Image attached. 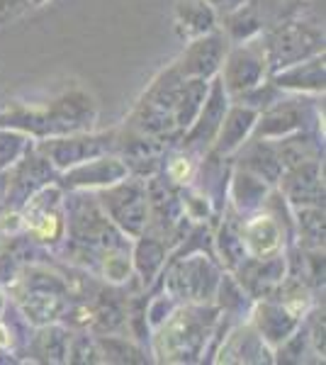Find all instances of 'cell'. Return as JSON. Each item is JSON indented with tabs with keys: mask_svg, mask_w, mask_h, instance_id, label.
Returning a JSON list of instances; mask_svg holds the SVG:
<instances>
[{
	"mask_svg": "<svg viewBox=\"0 0 326 365\" xmlns=\"http://www.w3.org/2000/svg\"><path fill=\"white\" fill-rule=\"evenodd\" d=\"M93 120H96V105L91 96L78 91L66 93L44 110H13V113L0 115V125L27 129L39 137L78 132L83 127H91Z\"/></svg>",
	"mask_w": 326,
	"mask_h": 365,
	"instance_id": "6da1fadb",
	"label": "cell"
},
{
	"mask_svg": "<svg viewBox=\"0 0 326 365\" xmlns=\"http://www.w3.org/2000/svg\"><path fill=\"white\" fill-rule=\"evenodd\" d=\"M215 314L205 309H183L163 327L156 339V353L163 361H195L203 351Z\"/></svg>",
	"mask_w": 326,
	"mask_h": 365,
	"instance_id": "7a4b0ae2",
	"label": "cell"
},
{
	"mask_svg": "<svg viewBox=\"0 0 326 365\" xmlns=\"http://www.w3.org/2000/svg\"><path fill=\"white\" fill-rule=\"evenodd\" d=\"M265 49H268L265 63H272L277 68L292 66L324 49V32L310 22H285L270 34Z\"/></svg>",
	"mask_w": 326,
	"mask_h": 365,
	"instance_id": "3957f363",
	"label": "cell"
},
{
	"mask_svg": "<svg viewBox=\"0 0 326 365\" xmlns=\"http://www.w3.org/2000/svg\"><path fill=\"white\" fill-rule=\"evenodd\" d=\"M146 202L149 197L139 182H124L103 195V205L110 217L132 237H139L146 225Z\"/></svg>",
	"mask_w": 326,
	"mask_h": 365,
	"instance_id": "277c9868",
	"label": "cell"
},
{
	"mask_svg": "<svg viewBox=\"0 0 326 365\" xmlns=\"http://www.w3.org/2000/svg\"><path fill=\"white\" fill-rule=\"evenodd\" d=\"M224 51H227V42H224L222 34H207V37L203 34V37H198L188 46L183 58L175 63V68L183 78L207 81L219 68V63H222V58H224Z\"/></svg>",
	"mask_w": 326,
	"mask_h": 365,
	"instance_id": "5b68a950",
	"label": "cell"
},
{
	"mask_svg": "<svg viewBox=\"0 0 326 365\" xmlns=\"http://www.w3.org/2000/svg\"><path fill=\"white\" fill-rule=\"evenodd\" d=\"M265 73V56L256 46H239L224 66V86L231 93H251Z\"/></svg>",
	"mask_w": 326,
	"mask_h": 365,
	"instance_id": "8992f818",
	"label": "cell"
},
{
	"mask_svg": "<svg viewBox=\"0 0 326 365\" xmlns=\"http://www.w3.org/2000/svg\"><path fill=\"white\" fill-rule=\"evenodd\" d=\"M215 270L203 256H195L193 261L180 263L173 275L168 278V290L173 297H185V299H207L215 290Z\"/></svg>",
	"mask_w": 326,
	"mask_h": 365,
	"instance_id": "52a82bcc",
	"label": "cell"
},
{
	"mask_svg": "<svg viewBox=\"0 0 326 365\" xmlns=\"http://www.w3.org/2000/svg\"><path fill=\"white\" fill-rule=\"evenodd\" d=\"M115 134H100V137H73V139H51L44 144V154L61 168H73L78 163L96 158L115 144Z\"/></svg>",
	"mask_w": 326,
	"mask_h": 365,
	"instance_id": "ba28073f",
	"label": "cell"
},
{
	"mask_svg": "<svg viewBox=\"0 0 326 365\" xmlns=\"http://www.w3.org/2000/svg\"><path fill=\"white\" fill-rule=\"evenodd\" d=\"M282 190L290 202L295 205H317L319 197H324V182L319 175V163L302 161L297 166H290V173L282 180Z\"/></svg>",
	"mask_w": 326,
	"mask_h": 365,
	"instance_id": "9c48e42d",
	"label": "cell"
},
{
	"mask_svg": "<svg viewBox=\"0 0 326 365\" xmlns=\"http://www.w3.org/2000/svg\"><path fill=\"white\" fill-rule=\"evenodd\" d=\"M56 190H44L27 205V227L41 241H56L61 237V215L56 212Z\"/></svg>",
	"mask_w": 326,
	"mask_h": 365,
	"instance_id": "30bf717a",
	"label": "cell"
},
{
	"mask_svg": "<svg viewBox=\"0 0 326 365\" xmlns=\"http://www.w3.org/2000/svg\"><path fill=\"white\" fill-rule=\"evenodd\" d=\"M127 175V166L120 158H98L88 161L86 166H73L66 175L68 185H115Z\"/></svg>",
	"mask_w": 326,
	"mask_h": 365,
	"instance_id": "8fae6325",
	"label": "cell"
},
{
	"mask_svg": "<svg viewBox=\"0 0 326 365\" xmlns=\"http://www.w3.org/2000/svg\"><path fill=\"white\" fill-rule=\"evenodd\" d=\"M282 273H285V261L280 256L275 258L260 256V261H253L244 266V270H241V282H244L246 290L253 297H265L280 282Z\"/></svg>",
	"mask_w": 326,
	"mask_h": 365,
	"instance_id": "7c38bea8",
	"label": "cell"
},
{
	"mask_svg": "<svg viewBox=\"0 0 326 365\" xmlns=\"http://www.w3.org/2000/svg\"><path fill=\"white\" fill-rule=\"evenodd\" d=\"M205 108H200L198 122H193V129L188 134V141L190 144H198V141H210L215 137V132L219 129V122L224 120V110H227V100H224V83H215L210 98H205Z\"/></svg>",
	"mask_w": 326,
	"mask_h": 365,
	"instance_id": "4fadbf2b",
	"label": "cell"
},
{
	"mask_svg": "<svg viewBox=\"0 0 326 365\" xmlns=\"http://www.w3.org/2000/svg\"><path fill=\"white\" fill-rule=\"evenodd\" d=\"M244 246L253 256H270L280 246V227L270 217H256L244 227Z\"/></svg>",
	"mask_w": 326,
	"mask_h": 365,
	"instance_id": "5bb4252c",
	"label": "cell"
},
{
	"mask_svg": "<svg viewBox=\"0 0 326 365\" xmlns=\"http://www.w3.org/2000/svg\"><path fill=\"white\" fill-rule=\"evenodd\" d=\"M175 20L185 37H203L215 27V10L205 0H183L178 3Z\"/></svg>",
	"mask_w": 326,
	"mask_h": 365,
	"instance_id": "9a60e30c",
	"label": "cell"
},
{
	"mask_svg": "<svg viewBox=\"0 0 326 365\" xmlns=\"http://www.w3.org/2000/svg\"><path fill=\"white\" fill-rule=\"evenodd\" d=\"M256 322L258 329L270 344H280L290 336V331L297 324V317L290 314V312L282 307V304H263L256 312Z\"/></svg>",
	"mask_w": 326,
	"mask_h": 365,
	"instance_id": "2e32d148",
	"label": "cell"
},
{
	"mask_svg": "<svg viewBox=\"0 0 326 365\" xmlns=\"http://www.w3.org/2000/svg\"><path fill=\"white\" fill-rule=\"evenodd\" d=\"M207 98V81L205 78H185L175 105V127L188 129L198 120V113Z\"/></svg>",
	"mask_w": 326,
	"mask_h": 365,
	"instance_id": "e0dca14e",
	"label": "cell"
},
{
	"mask_svg": "<svg viewBox=\"0 0 326 365\" xmlns=\"http://www.w3.org/2000/svg\"><path fill=\"white\" fill-rule=\"evenodd\" d=\"M222 122H224V127H222V134H219L217 151L219 154H229V151H234L236 146L246 139L248 129H251L253 122H256V110L234 108L227 115V120H222Z\"/></svg>",
	"mask_w": 326,
	"mask_h": 365,
	"instance_id": "ac0fdd59",
	"label": "cell"
},
{
	"mask_svg": "<svg viewBox=\"0 0 326 365\" xmlns=\"http://www.w3.org/2000/svg\"><path fill=\"white\" fill-rule=\"evenodd\" d=\"M277 86L282 88H305V91H322L324 88V58H312L305 63H292L285 73L277 76Z\"/></svg>",
	"mask_w": 326,
	"mask_h": 365,
	"instance_id": "d6986e66",
	"label": "cell"
},
{
	"mask_svg": "<svg viewBox=\"0 0 326 365\" xmlns=\"http://www.w3.org/2000/svg\"><path fill=\"white\" fill-rule=\"evenodd\" d=\"M302 120H305V113H302L297 105H292V103L277 105L275 110H270V113L263 117L256 134L258 137H285L292 129L302 127Z\"/></svg>",
	"mask_w": 326,
	"mask_h": 365,
	"instance_id": "ffe728a7",
	"label": "cell"
},
{
	"mask_svg": "<svg viewBox=\"0 0 326 365\" xmlns=\"http://www.w3.org/2000/svg\"><path fill=\"white\" fill-rule=\"evenodd\" d=\"M260 339L263 336H258L251 329H241L239 334H234V339H231L227 349L222 351L219 361H263L265 349L260 344Z\"/></svg>",
	"mask_w": 326,
	"mask_h": 365,
	"instance_id": "44dd1931",
	"label": "cell"
},
{
	"mask_svg": "<svg viewBox=\"0 0 326 365\" xmlns=\"http://www.w3.org/2000/svg\"><path fill=\"white\" fill-rule=\"evenodd\" d=\"M246 166L251 168L258 178L270 180V182L280 178V173H282V161H280V156H277V151L272 149V146H265L263 141H256V144L251 146V151H248V156H246Z\"/></svg>",
	"mask_w": 326,
	"mask_h": 365,
	"instance_id": "7402d4cb",
	"label": "cell"
},
{
	"mask_svg": "<svg viewBox=\"0 0 326 365\" xmlns=\"http://www.w3.org/2000/svg\"><path fill=\"white\" fill-rule=\"evenodd\" d=\"M46 178H49V163L44 158H27L22 163V168L17 170V178L13 182V192L20 195L17 202H22L27 195H32L34 187L41 185Z\"/></svg>",
	"mask_w": 326,
	"mask_h": 365,
	"instance_id": "603a6c76",
	"label": "cell"
},
{
	"mask_svg": "<svg viewBox=\"0 0 326 365\" xmlns=\"http://www.w3.org/2000/svg\"><path fill=\"white\" fill-rule=\"evenodd\" d=\"M68 334L63 329L49 327L41 331V336L37 339V349L46 361H66L68 356Z\"/></svg>",
	"mask_w": 326,
	"mask_h": 365,
	"instance_id": "cb8c5ba5",
	"label": "cell"
},
{
	"mask_svg": "<svg viewBox=\"0 0 326 365\" xmlns=\"http://www.w3.org/2000/svg\"><path fill=\"white\" fill-rule=\"evenodd\" d=\"M163 246L153 239H141L139 249H136V268L144 275V280H151L153 273L158 270L163 261Z\"/></svg>",
	"mask_w": 326,
	"mask_h": 365,
	"instance_id": "d4e9b609",
	"label": "cell"
},
{
	"mask_svg": "<svg viewBox=\"0 0 326 365\" xmlns=\"http://www.w3.org/2000/svg\"><path fill=\"white\" fill-rule=\"evenodd\" d=\"M300 232L314 249L324 246V212H319V207H310V205L300 210Z\"/></svg>",
	"mask_w": 326,
	"mask_h": 365,
	"instance_id": "484cf974",
	"label": "cell"
},
{
	"mask_svg": "<svg viewBox=\"0 0 326 365\" xmlns=\"http://www.w3.org/2000/svg\"><path fill=\"white\" fill-rule=\"evenodd\" d=\"M236 200H239L244 207H256V205L263 200L265 195V185L258 175H248V173H239L236 175V190H234Z\"/></svg>",
	"mask_w": 326,
	"mask_h": 365,
	"instance_id": "4316f807",
	"label": "cell"
},
{
	"mask_svg": "<svg viewBox=\"0 0 326 365\" xmlns=\"http://www.w3.org/2000/svg\"><path fill=\"white\" fill-rule=\"evenodd\" d=\"M219 251H222V261H227V266H236L246 256L244 237L236 234L231 227H222V232H219Z\"/></svg>",
	"mask_w": 326,
	"mask_h": 365,
	"instance_id": "83f0119b",
	"label": "cell"
},
{
	"mask_svg": "<svg viewBox=\"0 0 326 365\" xmlns=\"http://www.w3.org/2000/svg\"><path fill=\"white\" fill-rule=\"evenodd\" d=\"M100 349L105 353V361H117V363H144L146 358H141V353L132 349L127 341L122 339H103Z\"/></svg>",
	"mask_w": 326,
	"mask_h": 365,
	"instance_id": "f1b7e54d",
	"label": "cell"
},
{
	"mask_svg": "<svg viewBox=\"0 0 326 365\" xmlns=\"http://www.w3.org/2000/svg\"><path fill=\"white\" fill-rule=\"evenodd\" d=\"M25 151V137L13 132H0V168L15 163Z\"/></svg>",
	"mask_w": 326,
	"mask_h": 365,
	"instance_id": "f546056e",
	"label": "cell"
},
{
	"mask_svg": "<svg viewBox=\"0 0 326 365\" xmlns=\"http://www.w3.org/2000/svg\"><path fill=\"white\" fill-rule=\"evenodd\" d=\"M105 278L112 280V282H122V280H127V275H129V261H127V256H105Z\"/></svg>",
	"mask_w": 326,
	"mask_h": 365,
	"instance_id": "4dcf8cb0",
	"label": "cell"
},
{
	"mask_svg": "<svg viewBox=\"0 0 326 365\" xmlns=\"http://www.w3.org/2000/svg\"><path fill=\"white\" fill-rule=\"evenodd\" d=\"M168 178L173 182H188V178H190V161H188V158H175V161H170Z\"/></svg>",
	"mask_w": 326,
	"mask_h": 365,
	"instance_id": "1f68e13d",
	"label": "cell"
},
{
	"mask_svg": "<svg viewBox=\"0 0 326 365\" xmlns=\"http://www.w3.org/2000/svg\"><path fill=\"white\" fill-rule=\"evenodd\" d=\"M207 5H210L212 10H219V13H239L241 8L246 5V0H205Z\"/></svg>",
	"mask_w": 326,
	"mask_h": 365,
	"instance_id": "d6a6232c",
	"label": "cell"
},
{
	"mask_svg": "<svg viewBox=\"0 0 326 365\" xmlns=\"http://www.w3.org/2000/svg\"><path fill=\"white\" fill-rule=\"evenodd\" d=\"M185 212L198 222L205 220V217H207V200L205 197H190L185 202Z\"/></svg>",
	"mask_w": 326,
	"mask_h": 365,
	"instance_id": "836d02e7",
	"label": "cell"
},
{
	"mask_svg": "<svg viewBox=\"0 0 326 365\" xmlns=\"http://www.w3.org/2000/svg\"><path fill=\"white\" fill-rule=\"evenodd\" d=\"M8 341H10L8 331H5V327H0V349H3V346H8Z\"/></svg>",
	"mask_w": 326,
	"mask_h": 365,
	"instance_id": "e575fe53",
	"label": "cell"
},
{
	"mask_svg": "<svg viewBox=\"0 0 326 365\" xmlns=\"http://www.w3.org/2000/svg\"><path fill=\"white\" fill-rule=\"evenodd\" d=\"M32 3H37V5H39V3H44V0H32Z\"/></svg>",
	"mask_w": 326,
	"mask_h": 365,
	"instance_id": "d590c367",
	"label": "cell"
},
{
	"mask_svg": "<svg viewBox=\"0 0 326 365\" xmlns=\"http://www.w3.org/2000/svg\"><path fill=\"white\" fill-rule=\"evenodd\" d=\"M0 307H3V299H0Z\"/></svg>",
	"mask_w": 326,
	"mask_h": 365,
	"instance_id": "8d00e7d4",
	"label": "cell"
}]
</instances>
